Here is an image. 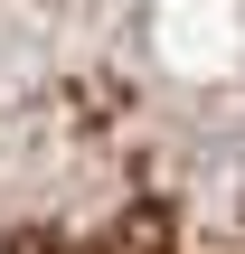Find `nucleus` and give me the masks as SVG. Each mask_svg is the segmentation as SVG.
<instances>
[{
    "instance_id": "1",
    "label": "nucleus",
    "mask_w": 245,
    "mask_h": 254,
    "mask_svg": "<svg viewBox=\"0 0 245 254\" xmlns=\"http://www.w3.org/2000/svg\"><path fill=\"white\" fill-rule=\"evenodd\" d=\"M0 254H245V0H0Z\"/></svg>"
}]
</instances>
